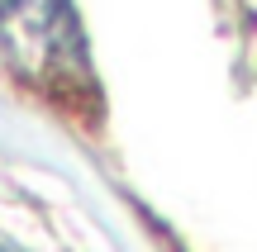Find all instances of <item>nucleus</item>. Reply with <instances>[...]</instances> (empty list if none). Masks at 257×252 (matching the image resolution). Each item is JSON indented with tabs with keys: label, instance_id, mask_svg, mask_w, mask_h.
Segmentation results:
<instances>
[{
	"label": "nucleus",
	"instance_id": "1",
	"mask_svg": "<svg viewBox=\"0 0 257 252\" xmlns=\"http://www.w3.org/2000/svg\"><path fill=\"white\" fill-rule=\"evenodd\" d=\"M0 53L10 72L57 100L86 91L91 57L72 0H0Z\"/></svg>",
	"mask_w": 257,
	"mask_h": 252
}]
</instances>
